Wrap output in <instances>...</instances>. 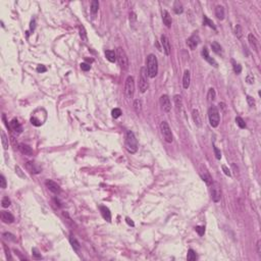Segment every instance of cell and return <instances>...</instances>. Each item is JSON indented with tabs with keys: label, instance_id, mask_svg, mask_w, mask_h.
I'll return each mask as SVG.
<instances>
[{
	"label": "cell",
	"instance_id": "1",
	"mask_svg": "<svg viewBox=\"0 0 261 261\" xmlns=\"http://www.w3.org/2000/svg\"><path fill=\"white\" fill-rule=\"evenodd\" d=\"M147 73L150 78H155L158 73V61L154 54H149L146 60Z\"/></svg>",
	"mask_w": 261,
	"mask_h": 261
},
{
	"label": "cell",
	"instance_id": "2",
	"mask_svg": "<svg viewBox=\"0 0 261 261\" xmlns=\"http://www.w3.org/2000/svg\"><path fill=\"white\" fill-rule=\"evenodd\" d=\"M126 149L130 153H136L138 150V141L132 131H128L126 135V142H125Z\"/></svg>",
	"mask_w": 261,
	"mask_h": 261
},
{
	"label": "cell",
	"instance_id": "3",
	"mask_svg": "<svg viewBox=\"0 0 261 261\" xmlns=\"http://www.w3.org/2000/svg\"><path fill=\"white\" fill-rule=\"evenodd\" d=\"M115 53H116V60H117V62H118V64H120V68H122V71H128L130 63H129V58H128L126 51L122 48V47H118V48H116Z\"/></svg>",
	"mask_w": 261,
	"mask_h": 261
},
{
	"label": "cell",
	"instance_id": "4",
	"mask_svg": "<svg viewBox=\"0 0 261 261\" xmlns=\"http://www.w3.org/2000/svg\"><path fill=\"white\" fill-rule=\"evenodd\" d=\"M208 118H209V122L211 127L212 128L218 127L220 122V116H219V112H218V109L215 106H211L208 109Z\"/></svg>",
	"mask_w": 261,
	"mask_h": 261
},
{
	"label": "cell",
	"instance_id": "5",
	"mask_svg": "<svg viewBox=\"0 0 261 261\" xmlns=\"http://www.w3.org/2000/svg\"><path fill=\"white\" fill-rule=\"evenodd\" d=\"M148 73L145 67H141L140 71V76H139V89L141 93H145L149 88V83H148Z\"/></svg>",
	"mask_w": 261,
	"mask_h": 261
},
{
	"label": "cell",
	"instance_id": "6",
	"mask_svg": "<svg viewBox=\"0 0 261 261\" xmlns=\"http://www.w3.org/2000/svg\"><path fill=\"white\" fill-rule=\"evenodd\" d=\"M135 94V80L132 76H129L125 83V95L128 99H132Z\"/></svg>",
	"mask_w": 261,
	"mask_h": 261
},
{
	"label": "cell",
	"instance_id": "7",
	"mask_svg": "<svg viewBox=\"0 0 261 261\" xmlns=\"http://www.w3.org/2000/svg\"><path fill=\"white\" fill-rule=\"evenodd\" d=\"M160 131L161 134L163 136L164 140H165L167 143H171L173 141V137H172V133H171V130L169 128L168 124L166 122H162L160 124Z\"/></svg>",
	"mask_w": 261,
	"mask_h": 261
},
{
	"label": "cell",
	"instance_id": "8",
	"mask_svg": "<svg viewBox=\"0 0 261 261\" xmlns=\"http://www.w3.org/2000/svg\"><path fill=\"white\" fill-rule=\"evenodd\" d=\"M211 198H212V200L215 203L220 201L221 190H220V186L217 183H212V187H211Z\"/></svg>",
	"mask_w": 261,
	"mask_h": 261
},
{
	"label": "cell",
	"instance_id": "9",
	"mask_svg": "<svg viewBox=\"0 0 261 261\" xmlns=\"http://www.w3.org/2000/svg\"><path fill=\"white\" fill-rule=\"evenodd\" d=\"M160 105L161 108L163 109L164 112H169L171 109V103L170 99L167 95H162L160 97Z\"/></svg>",
	"mask_w": 261,
	"mask_h": 261
},
{
	"label": "cell",
	"instance_id": "10",
	"mask_svg": "<svg viewBox=\"0 0 261 261\" xmlns=\"http://www.w3.org/2000/svg\"><path fill=\"white\" fill-rule=\"evenodd\" d=\"M199 42H200L199 35H198L197 33H194V34L192 35L188 40H187V45H188L189 48H190L191 50H194V49L198 46Z\"/></svg>",
	"mask_w": 261,
	"mask_h": 261
},
{
	"label": "cell",
	"instance_id": "11",
	"mask_svg": "<svg viewBox=\"0 0 261 261\" xmlns=\"http://www.w3.org/2000/svg\"><path fill=\"white\" fill-rule=\"evenodd\" d=\"M45 186H46L47 188H48L49 191H51L52 193L54 194H60L61 192V189L60 187H59L58 185H57L55 182L51 181V180H47L46 182H45Z\"/></svg>",
	"mask_w": 261,
	"mask_h": 261
},
{
	"label": "cell",
	"instance_id": "12",
	"mask_svg": "<svg viewBox=\"0 0 261 261\" xmlns=\"http://www.w3.org/2000/svg\"><path fill=\"white\" fill-rule=\"evenodd\" d=\"M200 176H201L202 180L205 182V184H206L207 186H211V185H212V183H213V181H212V176H210L209 171H208L206 168L201 169V171H200Z\"/></svg>",
	"mask_w": 261,
	"mask_h": 261
},
{
	"label": "cell",
	"instance_id": "13",
	"mask_svg": "<svg viewBox=\"0 0 261 261\" xmlns=\"http://www.w3.org/2000/svg\"><path fill=\"white\" fill-rule=\"evenodd\" d=\"M160 40H161V44H162V47H163V51L166 55H169L170 54V44H169V40L168 38L165 36V35H162L160 37Z\"/></svg>",
	"mask_w": 261,
	"mask_h": 261
},
{
	"label": "cell",
	"instance_id": "14",
	"mask_svg": "<svg viewBox=\"0 0 261 261\" xmlns=\"http://www.w3.org/2000/svg\"><path fill=\"white\" fill-rule=\"evenodd\" d=\"M1 220L4 223H12L15 221V216L8 211H1Z\"/></svg>",
	"mask_w": 261,
	"mask_h": 261
},
{
	"label": "cell",
	"instance_id": "15",
	"mask_svg": "<svg viewBox=\"0 0 261 261\" xmlns=\"http://www.w3.org/2000/svg\"><path fill=\"white\" fill-rule=\"evenodd\" d=\"M202 56H203V58H204L205 60L207 61L208 63H210L211 65H213V66H215V67H217V62L214 60V59L212 58V57H210L209 53H208L207 48H203V49H202Z\"/></svg>",
	"mask_w": 261,
	"mask_h": 261
},
{
	"label": "cell",
	"instance_id": "16",
	"mask_svg": "<svg viewBox=\"0 0 261 261\" xmlns=\"http://www.w3.org/2000/svg\"><path fill=\"white\" fill-rule=\"evenodd\" d=\"M26 166H27L28 170H29L30 172H32V173H39L40 171H41L40 166L38 165L37 163H35V162H33V161H29V162H27Z\"/></svg>",
	"mask_w": 261,
	"mask_h": 261
},
{
	"label": "cell",
	"instance_id": "17",
	"mask_svg": "<svg viewBox=\"0 0 261 261\" xmlns=\"http://www.w3.org/2000/svg\"><path fill=\"white\" fill-rule=\"evenodd\" d=\"M162 20H163V24H165L167 28L171 27L172 20H171V17H170V15H169L168 11H166V10H162Z\"/></svg>",
	"mask_w": 261,
	"mask_h": 261
},
{
	"label": "cell",
	"instance_id": "18",
	"mask_svg": "<svg viewBox=\"0 0 261 261\" xmlns=\"http://www.w3.org/2000/svg\"><path fill=\"white\" fill-rule=\"evenodd\" d=\"M100 211H101V214H102L103 218H104L105 220H107L108 222L111 221V213H110L109 209H108L106 206H100Z\"/></svg>",
	"mask_w": 261,
	"mask_h": 261
},
{
	"label": "cell",
	"instance_id": "19",
	"mask_svg": "<svg viewBox=\"0 0 261 261\" xmlns=\"http://www.w3.org/2000/svg\"><path fill=\"white\" fill-rule=\"evenodd\" d=\"M192 116H193V120H194V122H195V125L197 126V127H201V125H202V120H201V115H200V113H199V110L193 109Z\"/></svg>",
	"mask_w": 261,
	"mask_h": 261
},
{
	"label": "cell",
	"instance_id": "20",
	"mask_svg": "<svg viewBox=\"0 0 261 261\" xmlns=\"http://www.w3.org/2000/svg\"><path fill=\"white\" fill-rule=\"evenodd\" d=\"M10 127H11V129L15 131V133H22V126H20V124L19 122V120H17V118H13V120L10 122Z\"/></svg>",
	"mask_w": 261,
	"mask_h": 261
},
{
	"label": "cell",
	"instance_id": "21",
	"mask_svg": "<svg viewBox=\"0 0 261 261\" xmlns=\"http://www.w3.org/2000/svg\"><path fill=\"white\" fill-rule=\"evenodd\" d=\"M190 82H191V75L190 71H186L184 73V77H183V87L184 89H188L190 87Z\"/></svg>",
	"mask_w": 261,
	"mask_h": 261
},
{
	"label": "cell",
	"instance_id": "22",
	"mask_svg": "<svg viewBox=\"0 0 261 261\" xmlns=\"http://www.w3.org/2000/svg\"><path fill=\"white\" fill-rule=\"evenodd\" d=\"M215 15L219 20H225V8L221 5H217L215 7Z\"/></svg>",
	"mask_w": 261,
	"mask_h": 261
},
{
	"label": "cell",
	"instance_id": "23",
	"mask_svg": "<svg viewBox=\"0 0 261 261\" xmlns=\"http://www.w3.org/2000/svg\"><path fill=\"white\" fill-rule=\"evenodd\" d=\"M19 148H20V152H22V154H24V155H29V156L33 155V150H32V148H31L30 146H28V145H26V144H20V145H19Z\"/></svg>",
	"mask_w": 261,
	"mask_h": 261
},
{
	"label": "cell",
	"instance_id": "24",
	"mask_svg": "<svg viewBox=\"0 0 261 261\" xmlns=\"http://www.w3.org/2000/svg\"><path fill=\"white\" fill-rule=\"evenodd\" d=\"M248 41H249L252 48H253L255 51H257V50H258V43H257L256 37L254 36L253 34H249V36H248Z\"/></svg>",
	"mask_w": 261,
	"mask_h": 261
},
{
	"label": "cell",
	"instance_id": "25",
	"mask_svg": "<svg viewBox=\"0 0 261 261\" xmlns=\"http://www.w3.org/2000/svg\"><path fill=\"white\" fill-rule=\"evenodd\" d=\"M173 101H174V104H176V107L178 109V111H182V109H183V100H182L181 96L176 95L173 97Z\"/></svg>",
	"mask_w": 261,
	"mask_h": 261
},
{
	"label": "cell",
	"instance_id": "26",
	"mask_svg": "<svg viewBox=\"0 0 261 261\" xmlns=\"http://www.w3.org/2000/svg\"><path fill=\"white\" fill-rule=\"evenodd\" d=\"M105 56L110 62H114L116 60V53L113 50H106L105 51Z\"/></svg>",
	"mask_w": 261,
	"mask_h": 261
},
{
	"label": "cell",
	"instance_id": "27",
	"mask_svg": "<svg viewBox=\"0 0 261 261\" xmlns=\"http://www.w3.org/2000/svg\"><path fill=\"white\" fill-rule=\"evenodd\" d=\"M173 10L176 12V15H180L182 12L184 11V7H183V4H182L180 1H176L173 3Z\"/></svg>",
	"mask_w": 261,
	"mask_h": 261
},
{
	"label": "cell",
	"instance_id": "28",
	"mask_svg": "<svg viewBox=\"0 0 261 261\" xmlns=\"http://www.w3.org/2000/svg\"><path fill=\"white\" fill-rule=\"evenodd\" d=\"M69 242H71V246H73V248L76 251H79V250L81 249V245L80 243L78 242V240L76 239L75 237H73V236H71V238H69Z\"/></svg>",
	"mask_w": 261,
	"mask_h": 261
},
{
	"label": "cell",
	"instance_id": "29",
	"mask_svg": "<svg viewBox=\"0 0 261 261\" xmlns=\"http://www.w3.org/2000/svg\"><path fill=\"white\" fill-rule=\"evenodd\" d=\"M134 109L137 114H140L142 111V101L140 99H136L134 102Z\"/></svg>",
	"mask_w": 261,
	"mask_h": 261
},
{
	"label": "cell",
	"instance_id": "30",
	"mask_svg": "<svg viewBox=\"0 0 261 261\" xmlns=\"http://www.w3.org/2000/svg\"><path fill=\"white\" fill-rule=\"evenodd\" d=\"M98 9H99V1L97 0H93L91 2V12L93 15H96L98 12Z\"/></svg>",
	"mask_w": 261,
	"mask_h": 261
},
{
	"label": "cell",
	"instance_id": "31",
	"mask_svg": "<svg viewBox=\"0 0 261 261\" xmlns=\"http://www.w3.org/2000/svg\"><path fill=\"white\" fill-rule=\"evenodd\" d=\"M211 48H212V50L216 54H222L221 46H220L217 42H213V43H211Z\"/></svg>",
	"mask_w": 261,
	"mask_h": 261
},
{
	"label": "cell",
	"instance_id": "32",
	"mask_svg": "<svg viewBox=\"0 0 261 261\" xmlns=\"http://www.w3.org/2000/svg\"><path fill=\"white\" fill-rule=\"evenodd\" d=\"M1 143H2V147L5 150L8 149V139L6 135L4 134V132H1Z\"/></svg>",
	"mask_w": 261,
	"mask_h": 261
},
{
	"label": "cell",
	"instance_id": "33",
	"mask_svg": "<svg viewBox=\"0 0 261 261\" xmlns=\"http://www.w3.org/2000/svg\"><path fill=\"white\" fill-rule=\"evenodd\" d=\"M80 36L82 38V40H84L85 42L88 41V36H87V33H86V30L84 28V26L81 24L80 26Z\"/></svg>",
	"mask_w": 261,
	"mask_h": 261
},
{
	"label": "cell",
	"instance_id": "34",
	"mask_svg": "<svg viewBox=\"0 0 261 261\" xmlns=\"http://www.w3.org/2000/svg\"><path fill=\"white\" fill-rule=\"evenodd\" d=\"M203 24H206V26H208V27H210V28H212L213 30H216V27L214 26L213 22L212 20H210L206 15H204V17H203Z\"/></svg>",
	"mask_w": 261,
	"mask_h": 261
},
{
	"label": "cell",
	"instance_id": "35",
	"mask_svg": "<svg viewBox=\"0 0 261 261\" xmlns=\"http://www.w3.org/2000/svg\"><path fill=\"white\" fill-rule=\"evenodd\" d=\"M187 259H188L189 261H194L197 259V255H196L195 251L192 249H190L188 251V254H187Z\"/></svg>",
	"mask_w": 261,
	"mask_h": 261
},
{
	"label": "cell",
	"instance_id": "36",
	"mask_svg": "<svg viewBox=\"0 0 261 261\" xmlns=\"http://www.w3.org/2000/svg\"><path fill=\"white\" fill-rule=\"evenodd\" d=\"M215 96H216V93H215V90L213 88H210L209 91H208V94H207V98H208V101H213L215 99Z\"/></svg>",
	"mask_w": 261,
	"mask_h": 261
},
{
	"label": "cell",
	"instance_id": "37",
	"mask_svg": "<svg viewBox=\"0 0 261 261\" xmlns=\"http://www.w3.org/2000/svg\"><path fill=\"white\" fill-rule=\"evenodd\" d=\"M1 204H2V207L4 208H7L10 206V204H11V201H10V199L8 197H3L2 198V201H1Z\"/></svg>",
	"mask_w": 261,
	"mask_h": 261
},
{
	"label": "cell",
	"instance_id": "38",
	"mask_svg": "<svg viewBox=\"0 0 261 261\" xmlns=\"http://www.w3.org/2000/svg\"><path fill=\"white\" fill-rule=\"evenodd\" d=\"M236 122H237V125L239 126L241 129H245V128H246V122H245V120H243L242 117H240V116L236 117Z\"/></svg>",
	"mask_w": 261,
	"mask_h": 261
},
{
	"label": "cell",
	"instance_id": "39",
	"mask_svg": "<svg viewBox=\"0 0 261 261\" xmlns=\"http://www.w3.org/2000/svg\"><path fill=\"white\" fill-rule=\"evenodd\" d=\"M111 114H112L113 118H117V117H120V114H122V110H120V108H114V109L111 111Z\"/></svg>",
	"mask_w": 261,
	"mask_h": 261
},
{
	"label": "cell",
	"instance_id": "40",
	"mask_svg": "<svg viewBox=\"0 0 261 261\" xmlns=\"http://www.w3.org/2000/svg\"><path fill=\"white\" fill-rule=\"evenodd\" d=\"M32 252H33V258L34 259H42V255H41V253H39L38 249L33 248Z\"/></svg>",
	"mask_w": 261,
	"mask_h": 261
},
{
	"label": "cell",
	"instance_id": "41",
	"mask_svg": "<svg viewBox=\"0 0 261 261\" xmlns=\"http://www.w3.org/2000/svg\"><path fill=\"white\" fill-rule=\"evenodd\" d=\"M235 32H236V36L238 38H242V35H243V31H242V28L240 24L236 26V29H235Z\"/></svg>",
	"mask_w": 261,
	"mask_h": 261
},
{
	"label": "cell",
	"instance_id": "42",
	"mask_svg": "<svg viewBox=\"0 0 261 261\" xmlns=\"http://www.w3.org/2000/svg\"><path fill=\"white\" fill-rule=\"evenodd\" d=\"M233 63H234V71L237 75H239V73H241V71H242V66L240 65L239 63H236L234 60H233Z\"/></svg>",
	"mask_w": 261,
	"mask_h": 261
},
{
	"label": "cell",
	"instance_id": "43",
	"mask_svg": "<svg viewBox=\"0 0 261 261\" xmlns=\"http://www.w3.org/2000/svg\"><path fill=\"white\" fill-rule=\"evenodd\" d=\"M15 172H17V174L20 178H26V174H24V172H22V170L20 169V166H15Z\"/></svg>",
	"mask_w": 261,
	"mask_h": 261
},
{
	"label": "cell",
	"instance_id": "44",
	"mask_svg": "<svg viewBox=\"0 0 261 261\" xmlns=\"http://www.w3.org/2000/svg\"><path fill=\"white\" fill-rule=\"evenodd\" d=\"M213 150H214V154H215V157H216L217 159H220L221 158V152H220V150L218 148H217L216 146H213Z\"/></svg>",
	"mask_w": 261,
	"mask_h": 261
},
{
	"label": "cell",
	"instance_id": "45",
	"mask_svg": "<svg viewBox=\"0 0 261 261\" xmlns=\"http://www.w3.org/2000/svg\"><path fill=\"white\" fill-rule=\"evenodd\" d=\"M0 187H1L2 189L6 188V180H5V178H4L3 174L0 176Z\"/></svg>",
	"mask_w": 261,
	"mask_h": 261
},
{
	"label": "cell",
	"instance_id": "46",
	"mask_svg": "<svg viewBox=\"0 0 261 261\" xmlns=\"http://www.w3.org/2000/svg\"><path fill=\"white\" fill-rule=\"evenodd\" d=\"M254 81H255V78H254L253 75H251V73H249V75L246 77V82L248 84H250V85L254 84Z\"/></svg>",
	"mask_w": 261,
	"mask_h": 261
},
{
	"label": "cell",
	"instance_id": "47",
	"mask_svg": "<svg viewBox=\"0 0 261 261\" xmlns=\"http://www.w3.org/2000/svg\"><path fill=\"white\" fill-rule=\"evenodd\" d=\"M195 231L198 233V234L200 235V236H203V235L205 234V227H199V225H198V227H195Z\"/></svg>",
	"mask_w": 261,
	"mask_h": 261
},
{
	"label": "cell",
	"instance_id": "48",
	"mask_svg": "<svg viewBox=\"0 0 261 261\" xmlns=\"http://www.w3.org/2000/svg\"><path fill=\"white\" fill-rule=\"evenodd\" d=\"M31 122H32V125H34V126H36V127H39V126H41V124L42 122H40L38 118H36V117H32L31 118Z\"/></svg>",
	"mask_w": 261,
	"mask_h": 261
},
{
	"label": "cell",
	"instance_id": "49",
	"mask_svg": "<svg viewBox=\"0 0 261 261\" xmlns=\"http://www.w3.org/2000/svg\"><path fill=\"white\" fill-rule=\"evenodd\" d=\"M136 20H137L136 13L132 11L131 13H130V22H131V24H135V22H136Z\"/></svg>",
	"mask_w": 261,
	"mask_h": 261
},
{
	"label": "cell",
	"instance_id": "50",
	"mask_svg": "<svg viewBox=\"0 0 261 261\" xmlns=\"http://www.w3.org/2000/svg\"><path fill=\"white\" fill-rule=\"evenodd\" d=\"M247 102H248L249 106H251V107H254V106H255V100H254L251 96H247Z\"/></svg>",
	"mask_w": 261,
	"mask_h": 261
},
{
	"label": "cell",
	"instance_id": "51",
	"mask_svg": "<svg viewBox=\"0 0 261 261\" xmlns=\"http://www.w3.org/2000/svg\"><path fill=\"white\" fill-rule=\"evenodd\" d=\"M81 68H82V71H90V68H91V65L90 64H88V63H81Z\"/></svg>",
	"mask_w": 261,
	"mask_h": 261
},
{
	"label": "cell",
	"instance_id": "52",
	"mask_svg": "<svg viewBox=\"0 0 261 261\" xmlns=\"http://www.w3.org/2000/svg\"><path fill=\"white\" fill-rule=\"evenodd\" d=\"M221 168H222V170H223V172H225V176H232V173H231V170H229V169L227 168V165H222V166H221Z\"/></svg>",
	"mask_w": 261,
	"mask_h": 261
},
{
	"label": "cell",
	"instance_id": "53",
	"mask_svg": "<svg viewBox=\"0 0 261 261\" xmlns=\"http://www.w3.org/2000/svg\"><path fill=\"white\" fill-rule=\"evenodd\" d=\"M46 71H47V68L45 67L44 65H41V64H40V65L37 66V71H38V73H45Z\"/></svg>",
	"mask_w": 261,
	"mask_h": 261
},
{
	"label": "cell",
	"instance_id": "54",
	"mask_svg": "<svg viewBox=\"0 0 261 261\" xmlns=\"http://www.w3.org/2000/svg\"><path fill=\"white\" fill-rule=\"evenodd\" d=\"M3 236H4L5 238H9L10 240H12V241H15V238H13L15 236L13 235H11V234H9V233H5V234H3Z\"/></svg>",
	"mask_w": 261,
	"mask_h": 261
},
{
	"label": "cell",
	"instance_id": "55",
	"mask_svg": "<svg viewBox=\"0 0 261 261\" xmlns=\"http://www.w3.org/2000/svg\"><path fill=\"white\" fill-rule=\"evenodd\" d=\"M260 246H261V241L259 240L257 242V253H258L259 256H261V249H260Z\"/></svg>",
	"mask_w": 261,
	"mask_h": 261
},
{
	"label": "cell",
	"instance_id": "56",
	"mask_svg": "<svg viewBox=\"0 0 261 261\" xmlns=\"http://www.w3.org/2000/svg\"><path fill=\"white\" fill-rule=\"evenodd\" d=\"M35 28H36V20H33L32 22H31V26H30V29H31V31H34Z\"/></svg>",
	"mask_w": 261,
	"mask_h": 261
},
{
	"label": "cell",
	"instance_id": "57",
	"mask_svg": "<svg viewBox=\"0 0 261 261\" xmlns=\"http://www.w3.org/2000/svg\"><path fill=\"white\" fill-rule=\"evenodd\" d=\"M126 221H127V222H128V225H132V227H134V225H135L134 221H133V220H132V219H131V218H129V217H127V218H126Z\"/></svg>",
	"mask_w": 261,
	"mask_h": 261
},
{
	"label": "cell",
	"instance_id": "58",
	"mask_svg": "<svg viewBox=\"0 0 261 261\" xmlns=\"http://www.w3.org/2000/svg\"><path fill=\"white\" fill-rule=\"evenodd\" d=\"M4 250H5V252H6V253H5V254H6V257H7L8 259L11 258V256H10V253H9V250H7V247L5 246V245H4Z\"/></svg>",
	"mask_w": 261,
	"mask_h": 261
}]
</instances>
